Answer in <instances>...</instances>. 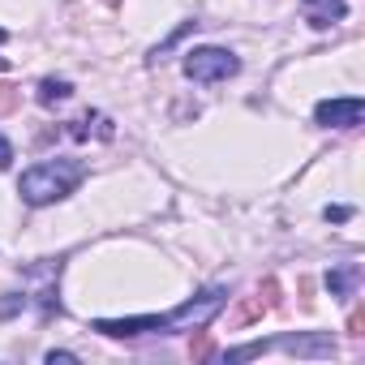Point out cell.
I'll return each mask as SVG.
<instances>
[{"instance_id": "1", "label": "cell", "mask_w": 365, "mask_h": 365, "mask_svg": "<svg viewBox=\"0 0 365 365\" xmlns=\"http://www.w3.org/2000/svg\"><path fill=\"white\" fill-rule=\"evenodd\" d=\"M228 305V288H207L198 297H190L185 305H176L168 314H142V318H99L95 331L112 335V339H129V335H172V331H198L207 327L220 309Z\"/></svg>"}, {"instance_id": "2", "label": "cell", "mask_w": 365, "mask_h": 365, "mask_svg": "<svg viewBox=\"0 0 365 365\" xmlns=\"http://www.w3.org/2000/svg\"><path fill=\"white\" fill-rule=\"evenodd\" d=\"M82 180H86V163H78V159H48V163H35V168L22 172L18 194H22L26 207H52V202L69 198Z\"/></svg>"}, {"instance_id": "3", "label": "cell", "mask_w": 365, "mask_h": 365, "mask_svg": "<svg viewBox=\"0 0 365 365\" xmlns=\"http://www.w3.org/2000/svg\"><path fill=\"white\" fill-rule=\"evenodd\" d=\"M180 69H185L190 82L198 86H211V82H228L241 73V56L228 52V48H190L185 61H180Z\"/></svg>"}, {"instance_id": "4", "label": "cell", "mask_w": 365, "mask_h": 365, "mask_svg": "<svg viewBox=\"0 0 365 365\" xmlns=\"http://www.w3.org/2000/svg\"><path fill=\"white\" fill-rule=\"evenodd\" d=\"M365 116V99L361 95H348V99H322L314 108V120L322 129H356Z\"/></svg>"}, {"instance_id": "5", "label": "cell", "mask_w": 365, "mask_h": 365, "mask_svg": "<svg viewBox=\"0 0 365 365\" xmlns=\"http://www.w3.org/2000/svg\"><path fill=\"white\" fill-rule=\"evenodd\" d=\"M271 348L297 352V356H335V339L327 331H305V335H279L271 339Z\"/></svg>"}, {"instance_id": "6", "label": "cell", "mask_w": 365, "mask_h": 365, "mask_svg": "<svg viewBox=\"0 0 365 365\" xmlns=\"http://www.w3.org/2000/svg\"><path fill=\"white\" fill-rule=\"evenodd\" d=\"M356 267L348 262V267H335V271H327V288H331V297H352V288H356Z\"/></svg>"}, {"instance_id": "7", "label": "cell", "mask_w": 365, "mask_h": 365, "mask_svg": "<svg viewBox=\"0 0 365 365\" xmlns=\"http://www.w3.org/2000/svg\"><path fill=\"white\" fill-rule=\"evenodd\" d=\"M69 95H73V82H65V78H43L39 82V103L43 108H52V103H61Z\"/></svg>"}, {"instance_id": "8", "label": "cell", "mask_w": 365, "mask_h": 365, "mask_svg": "<svg viewBox=\"0 0 365 365\" xmlns=\"http://www.w3.org/2000/svg\"><path fill=\"white\" fill-rule=\"evenodd\" d=\"M26 305H31L26 292H22V297H18V292H5V301H0V318H14V314H22Z\"/></svg>"}, {"instance_id": "9", "label": "cell", "mask_w": 365, "mask_h": 365, "mask_svg": "<svg viewBox=\"0 0 365 365\" xmlns=\"http://www.w3.org/2000/svg\"><path fill=\"white\" fill-rule=\"evenodd\" d=\"M5 168H14V142L0 133V172H5Z\"/></svg>"}, {"instance_id": "10", "label": "cell", "mask_w": 365, "mask_h": 365, "mask_svg": "<svg viewBox=\"0 0 365 365\" xmlns=\"http://www.w3.org/2000/svg\"><path fill=\"white\" fill-rule=\"evenodd\" d=\"M327 220L331 224H344V220H352V207H327Z\"/></svg>"}, {"instance_id": "11", "label": "cell", "mask_w": 365, "mask_h": 365, "mask_svg": "<svg viewBox=\"0 0 365 365\" xmlns=\"http://www.w3.org/2000/svg\"><path fill=\"white\" fill-rule=\"evenodd\" d=\"M56 361H78V352H48V365H56Z\"/></svg>"}, {"instance_id": "12", "label": "cell", "mask_w": 365, "mask_h": 365, "mask_svg": "<svg viewBox=\"0 0 365 365\" xmlns=\"http://www.w3.org/2000/svg\"><path fill=\"white\" fill-rule=\"evenodd\" d=\"M5 39H9V35H5V26H0V43H5Z\"/></svg>"}]
</instances>
